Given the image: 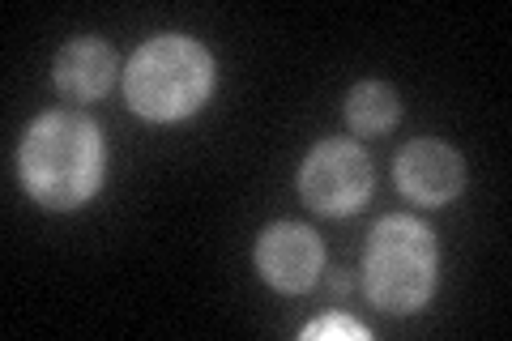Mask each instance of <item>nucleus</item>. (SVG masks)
<instances>
[{"label":"nucleus","instance_id":"obj_1","mask_svg":"<svg viewBox=\"0 0 512 341\" xmlns=\"http://www.w3.org/2000/svg\"><path fill=\"white\" fill-rule=\"evenodd\" d=\"M22 180L47 209H73L94 197L103 180V141L99 128L73 111L43 116L22 141L18 154Z\"/></svg>","mask_w":512,"mask_h":341},{"label":"nucleus","instance_id":"obj_2","mask_svg":"<svg viewBox=\"0 0 512 341\" xmlns=\"http://www.w3.org/2000/svg\"><path fill=\"white\" fill-rule=\"evenodd\" d=\"M210 56L201 43L180 39V35H163L146 43L133 56L124 73V94L133 111L150 120H180L188 111H197L210 94Z\"/></svg>","mask_w":512,"mask_h":341},{"label":"nucleus","instance_id":"obj_3","mask_svg":"<svg viewBox=\"0 0 512 341\" xmlns=\"http://www.w3.org/2000/svg\"><path fill=\"white\" fill-rule=\"evenodd\" d=\"M367 295L384 312L406 316L423 307L436 286V239L414 218H384L367 243Z\"/></svg>","mask_w":512,"mask_h":341},{"label":"nucleus","instance_id":"obj_4","mask_svg":"<svg viewBox=\"0 0 512 341\" xmlns=\"http://www.w3.org/2000/svg\"><path fill=\"white\" fill-rule=\"evenodd\" d=\"M299 184L316 214H350V209H359L367 201V192H372V162H367L359 145L325 141L303 162Z\"/></svg>","mask_w":512,"mask_h":341},{"label":"nucleus","instance_id":"obj_5","mask_svg":"<svg viewBox=\"0 0 512 341\" xmlns=\"http://www.w3.org/2000/svg\"><path fill=\"white\" fill-rule=\"evenodd\" d=\"M320 261H325L320 256V239L308 226H295V222L269 226L261 243H256V269L278 290H308L320 278Z\"/></svg>","mask_w":512,"mask_h":341},{"label":"nucleus","instance_id":"obj_6","mask_svg":"<svg viewBox=\"0 0 512 341\" xmlns=\"http://www.w3.org/2000/svg\"><path fill=\"white\" fill-rule=\"evenodd\" d=\"M461 180H466V167L440 141H410L397 158V184H402L406 197L423 205L453 201L461 192Z\"/></svg>","mask_w":512,"mask_h":341},{"label":"nucleus","instance_id":"obj_7","mask_svg":"<svg viewBox=\"0 0 512 341\" xmlns=\"http://www.w3.org/2000/svg\"><path fill=\"white\" fill-rule=\"evenodd\" d=\"M111 77H116V56L99 39H77L56 60V86L69 99H99L111 86Z\"/></svg>","mask_w":512,"mask_h":341},{"label":"nucleus","instance_id":"obj_8","mask_svg":"<svg viewBox=\"0 0 512 341\" xmlns=\"http://www.w3.org/2000/svg\"><path fill=\"white\" fill-rule=\"evenodd\" d=\"M397 94L389 86H380V81H367V86L350 90V103H346V116L350 124L359 128V133H380V128H389L397 120Z\"/></svg>","mask_w":512,"mask_h":341},{"label":"nucleus","instance_id":"obj_9","mask_svg":"<svg viewBox=\"0 0 512 341\" xmlns=\"http://www.w3.org/2000/svg\"><path fill=\"white\" fill-rule=\"evenodd\" d=\"M303 337H350V341H363L367 329L359 320H346V316H329V320H316L303 329Z\"/></svg>","mask_w":512,"mask_h":341}]
</instances>
